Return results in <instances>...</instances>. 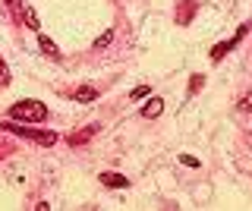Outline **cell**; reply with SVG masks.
I'll list each match as a JSON object with an SVG mask.
<instances>
[{
	"label": "cell",
	"instance_id": "30bf717a",
	"mask_svg": "<svg viewBox=\"0 0 252 211\" xmlns=\"http://www.w3.org/2000/svg\"><path fill=\"white\" fill-rule=\"evenodd\" d=\"M10 79H13V76H10V66H6L3 57H0V85L6 89V85H10Z\"/></svg>",
	"mask_w": 252,
	"mask_h": 211
},
{
	"label": "cell",
	"instance_id": "5b68a950",
	"mask_svg": "<svg viewBox=\"0 0 252 211\" xmlns=\"http://www.w3.org/2000/svg\"><path fill=\"white\" fill-rule=\"evenodd\" d=\"M161 114H164V101H161V98H152V95H148V104L142 107V117L155 120V117H161Z\"/></svg>",
	"mask_w": 252,
	"mask_h": 211
},
{
	"label": "cell",
	"instance_id": "2e32d148",
	"mask_svg": "<svg viewBox=\"0 0 252 211\" xmlns=\"http://www.w3.org/2000/svg\"><path fill=\"white\" fill-rule=\"evenodd\" d=\"M240 111H252V95H246L240 101Z\"/></svg>",
	"mask_w": 252,
	"mask_h": 211
},
{
	"label": "cell",
	"instance_id": "e0dca14e",
	"mask_svg": "<svg viewBox=\"0 0 252 211\" xmlns=\"http://www.w3.org/2000/svg\"><path fill=\"white\" fill-rule=\"evenodd\" d=\"M6 3H10V6H19V3H22V0H6Z\"/></svg>",
	"mask_w": 252,
	"mask_h": 211
},
{
	"label": "cell",
	"instance_id": "8992f818",
	"mask_svg": "<svg viewBox=\"0 0 252 211\" xmlns=\"http://www.w3.org/2000/svg\"><path fill=\"white\" fill-rule=\"evenodd\" d=\"M101 183L110 186V189H126V186H129V180L120 177V174H101Z\"/></svg>",
	"mask_w": 252,
	"mask_h": 211
},
{
	"label": "cell",
	"instance_id": "ba28073f",
	"mask_svg": "<svg viewBox=\"0 0 252 211\" xmlns=\"http://www.w3.org/2000/svg\"><path fill=\"white\" fill-rule=\"evenodd\" d=\"M38 48H41L47 57H60V48H57V44H54L47 35H38Z\"/></svg>",
	"mask_w": 252,
	"mask_h": 211
},
{
	"label": "cell",
	"instance_id": "7c38bea8",
	"mask_svg": "<svg viewBox=\"0 0 252 211\" xmlns=\"http://www.w3.org/2000/svg\"><path fill=\"white\" fill-rule=\"evenodd\" d=\"M114 41V29H107V32L98 35V41H94V48H107V44Z\"/></svg>",
	"mask_w": 252,
	"mask_h": 211
},
{
	"label": "cell",
	"instance_id": "8fae6325",
	"mask_svg": "<svg viewBox=\"0 0 252 211\" xmlns=\"http://www.w3.org/2000/svg\"><path fill=\"white\" fill-rule=\"evenodd\" d=\"M22 22H26L29 29H38V16H35V10H32V6H26V13H22Z\"/></svg>",
	"mask_w": 252,
	"mask_h": 211
},
{
	"label": "cell",
	"instance_id": "277c9868",
	"mask_svg": "<svg viewBox=\"0 0 252 211\" xmlns=\"http://www.w3.org/2000/svg\"><path fill=\"white\" fill-rule=\"evenodd\" d=\"M73 98L82 101V104H92V101H98V89H94V85H79L73 91Z\"/></svg>",
	"mask_w": 252,
	"mask_h": 211
},
{
	"label": "cell",
	"instance_id": "7a4b0ae2",
	"mask_svg": "<svg viewBox=\"0 0 252 211\" xmlns=\"http://www.w3.org/2000/svg\"><path fill=\"white\" fill-rule=\"evenodd\" d=\"M6 117L16 123H41V120H47V107L41 101H16L6 111Z\"/></svg>",
	"mask_w": 252,
	"mask_h": 211
},
{
	"label": "cell",
	"instance_id": "5bb4252c",
	"mask_svg": "<svg viewBox=\"0 0 252 211\" xmlns=\"http://www.w3.org/2000/svg\"><path fill=\"white\" fill-rule=\"evenodd\" d=\"M177 161H180V164H186V167H202V161H199V158H192V154H180Z\"/></svg>",
	"mask_w": 252,
	"mask_h": 211
},
{
	"label": "cell",
	"instance_id": "6da1fadb",
	"mask_svg": "<svg viewBox=\"0 0 252 211\" xmlns=\"http://www.w3.org/2000/svg\"><path fill=\"white\" fill-rule=\"evenodd\" d=\"M3 129H6V132H13V136H19V139H29V142H35V145H44V148H51L54 142H57V132L35 129L32 123H16V120H6V123H3Z\"/></svg>",
	"mask_w": 252,
	"mask_h": 211
},
{
	"label": "cell",
	"instance_id": "52a82bcc",
	"mask_svg": "<svg viewBox=\"0 0 252 211\" xmlns=\"http://www.w3.org/2000/svg\"><path fill=\"white\" fill-rule=\"evenodd\" d=\"M94 132H98V123H92V126H85V129H79V132H73V136H69V142L73 145H82L85 139H92Z\"/></svg>",
	"mask_w": 252,
	"mask_h": 211
},
{
	"label": "cell",
	"instance_id": "4fadbf2b",
	"mask_svg": "<svg viewBox=\"0 0 252 211\" xmlns=\"http://www.w3.org/2000/svg\"><path fill=\"white\" fill-rule=\"evenodd\" d=\"M202 85H205V76H192V79H189V95H195Z\"/></svg>",
	"mask_w": 252,
	"mask_h": 211
},
{
	"label": "cell",
	"instance_id": "3957f363",
	"mask_svg": "<svg viewBox=\"0 0 252 211\" xmlns=\"http://www.w3.org/2000/svg\"><path fill=\"white\" fill-rule=\"evenodd\" d=\"M246 32H249V26H240V29H236V35L230 38V41H220V44H215V48H211V60H215V63H218V60L224 57L227 51H233L236 44H240L243 38H246Z\"/></svg>",
	"mask_w": 252,
	"mask_h": 211
},
{
	"label": "cell",
	"instance_id": "9c48e42d",
	"mask_svg": "<svg viewBox=\"0 0 252 211\" xmlns=\"http://www.w3.org/2000/svg\"><path fill=\"white\" fill-rule=\"evenodd\" d=\"M148 95H152V85H136V89L129 91L132 101H142V98H148Z\"/></svg>",
	"mask_w": 252,
	"mask_h": 211
},
{
	"label": "cell",
	"instance_id": "9a60e30c",
	"mask_svg": "<svg viewBox=\"0 0 252 211\" xmlns=\"http://www.w3.org/2000/svg\"><path fill=\"white\" fill-rule=\"evenodd\" d=\"M192 10H195L192 3H183V10H180V22H189V19H192Z\"/></svg>",
	"mask_w": 252,
	"mask_h": 211
}]
</instances>
